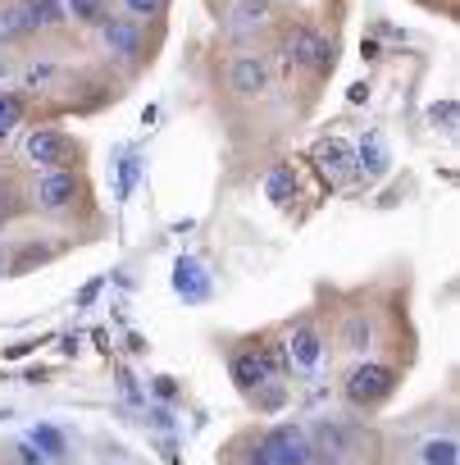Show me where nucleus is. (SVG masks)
I'll list each match as a JSON object with an SVG mask.
<instances>
[{
	"label": "nucleus",
	"mask_w": 460,
	"mask_h": 465,
	"mask_svg": "<svg viewBox=\"0 0 460 465\" xmlns=\"http://www.w3.org/2000/svg\"><path fill=\"white\" fill-rule=\"evenodd\" d=\"M0 74H5V64H0Z\"/></svg>",
	"instance_id": "c85d7f7f"
},
{
	"label": "nucleus",
	"mask_w": 460,
	"mask_h": 465,
	"mask_svg": "<svg viewBox=\"0 0 460 465\" xmlns=\"http://www.w3.org/2000/svg\"><path fill=\"white\" fill-rule=\"evenodd\" d=\"M256 351H260V361H265L269 379H283V374L292 370V365H288V351H283V342H260Z\"/></svg>",
	"instance_id": "aec40b11"
},
{
	"label": "nucleus",
	"mask_w": 460,
	"mask_h": 465,
	"mask_svg": "<svg viewBox=\"0 0 460 465\" xmlns=\"http://www.w3.org/2000/svg\"><path fill=\"white\" fill-rule=\"evenodd\" d=\"M64 15H73V19H83V24H105V19H110V5H105V0H69Z\"/></svg>",
	"instance_id": "6ab92c4d"
},
{
	"label": "nucleus",
	"mask_w": 460,
	"mask_h": 465,
	"mask_svg": "<svg viewBox=\"0 0 460 465\" xmlns=\"http://www.w3.org/2000/svg\"><path fill=\"white\" fill-rule=\"evenodd\" d=\"M19 10L28 19V33H46V28H60L69 19L64 0H19Z\"/></svg>",
	"instance_id": "ddd939ff"
},
{
	"label": "nucleus",
	"mask_w": 460,
	"mask_h": 465,
	"mask_svg": "<svg viewBox=\"0 0 460 465\" xmlns=\"http://www.w3.org/2000/svg\"><path fill=\"white\" fill-rule=\"evenodd\" d=\"M19 214V192L5 183V178H0V223H10Z\"/></svg>",
	"instance_id": "5701e85b"
},
{
	"label": "nucleus",
	"mask_w": 460,
	"mask_h": 465,
	"mask_svg": "<svg viewBox=\"0 0 460 465\" xmlns=\"http://www.w3.org/2000/svg\"><path fill=\"white\" fill-rule=\"evenodd\" d=\"M419 465H460L455 438H428V442L419 447Z\"/></svg>",
	"instance_id": "a211bd4d"
},
{
	"label": "nucleus",
	"mask_w": 460,
	"mask_h": 465,
	"mask_svg": "<svg viewBox=\"0 0 460 465\" xmlns=\"http://www.w3.org/2000/svg\"><path fill=\"white\" fill-rule=\"evenodd\" d=\"M78 192H83V183H78L73 169H46V173L37 178V187H33V201H37V210H46V214H64V210L78 201Z\"/></svg>",
	"instance_id": "20e7f679"
},
{
	"label": "nucleus",
	"mask_w": 460,
	"mask_h": 465,
	"mask_svg": "<svg viewBox=\"0 0 460 465\" xmlns=\"http://www.w3.org/2000/svg\"><path fill=\"white\" fill-rule=\"evenodd\" d=\"M101 37H105V51L119 55V60H137L142 55V28H137V19H105L101 24Z\"/></svg>",
	"instance_id": "9d476101"
},
{
	"label": "nucleus",
	"mask_w": 460,
	"mask_h": 465,
	"mask_svg": "<svg viewBox=\"0 0 460 465\" xmlns=\"http://www.w3.org/2000/svg\"><path fill=\"white\" fill-rule=\"evenodd\" d=\"M315 164H319L328 178H347V173H356V151H351L342 137H328V142L315 146Z\"/></svg>",
	"instance_id": "9b49d317"
},
{
	"label": "nucleus",
	"mask_w": 460,
	"mask_h": 465,
	"mask_svg": "<svg viewBox=\"0 0 460 465\" xmlns=\"http://www.w3.org/2000/svg\"><path fill=\"white\" fill-rule=\"evenodd\" d=\"M396 388H401L396 365H378V361H365V365H356V370L342 379V397H347L356 411H378Z\"/></svg>",
	"instance_id": "f03ea898"
},
{
	"label": "nucleus",
	"mask_w": 460,
	"mask_h": 465,
	"mask_svg": "<svg viewBox=\"0 0 460 465\" xmlns=\"http://www.w3.org/2000/svg\"><path fill=\"white\" fill-rule=\"evenodd\" d=\"M228 87H233L238 96H260V92L269 87V69H265V60H256V55H238L233 64H228Z\"/></svg>",
	"instance_id": "1a4fd4ad"
},
{
	"label": "nucleus",
	"mask_w": 460,
	"mask_h": 465,
	"mask_svg": "<svg viewBox=\"0 0 460 465\" xmlns=\"http://www.w3.org/2000/svg\"><path fill=\"white\" fill-rule=\"evenodd\" d=\"M247 401H251L256 411L274 415V411H283V406H288V383H283V379H269V383H265V388H256Z\"/></svg>",
	"instance_id": "f3484780"
},
{
	"label": "nucleus",
	"mask_w": 460,
	"mask_h": 465,
	"mask_svg": "<svg viewBox=\"0 0 460 465\" xmlns=\"http://www.w3.org/2000/svg\"><path fill=\"white\" fill-rule=\"evenodd\" d=\"M173 288L182 292V302H196V306L210 302V274H205L196 261H187V256L173 265Z\"/></svg>",
	"instance_id": "f8f14e48"
},
{
	"label": "nucleus",
	"mask_w": 460,
	"mask_h": 465,
	"mask_svg": "<svg viewBox=\"0 0 460 465\" xmlns=\"http://www.w3.org/2000/svg\"><path fill=\"white\" fill-rule=\"evenodd\" d=\"M33 447H37L42 456H64V433L51 429V424H37V429H33Z\"/></svg>",
	"instance_id": "412c9836"
},
{
	"label": "nucleus",
	"mask_w": 460,
	"mask_h": 465,
	"mask_svg": "<svg viewBox=\"0 0 460 465\" xmlns=\"http://www.w3.org/2000/svg\"><path fill=\"white\" fill-rule=\"evenodd\" d=\"M338 342H342L347 351H369V347H374V324H369L365 315H347Z\"/></svg>",
	"instance_id": "dca6fc26"
},
{
	"label": "nucleus",
	"mask_w": 460,
	"mask_h": 465,
	"mask_svg": "<svg viewBox=\"0 0 460 465\" xmlns=\"http://www.w3.org/2000/svg\"><path fill=\"white\" fill-rule=\"evenodd\" d=\"M283 55H288V64L310 69V74L333 69V42H324V37L310 33V28H292V33L283 37Z\"/></svg>",
	"instance_id": "7ed1b4c3"
},
{
	"label": "nucleus",
	"mask_w": 460,
	"mask_h": 465,
	"mask_svg": "<svg viewBox=\"0 0 460 465\" xmlns=\"http://www.w3.org/2000/svg\"><path fill=\"white\" fill-rule=\"evenodd\" d=\"M24 151H28V160L42 164V169H69V164H73V142H69L64 133H55V128L33 133Z\"/></svg>",
	"instance_id": "0eeeda50"
},
{
	"label": "nucleus",
	"mask_w": 460,
	"mask_h": 465,
	"mask_svg": "<svg viewBox=\"0 0 460 465\" xmlns=\"http://www.w3.org/2000/svg\"><path fill=\"white\" fill-rule=\"evenodd\" d=\"M123 10H128V15H137V19H151V15H160V10H164V0H123Z\"/></svg>",
	"instance_id": "b1692460"
},
{
	"label": "nucleus",
	"mask_w": 460,
	"mask_h": 465,
	"mask_svg": "<svg viewBox=\"0 0 460 465\" xmlns=\"http://www.w3.org/2000/svg\"><path fill=\"white\" fill-rule=\"evenodd\" d=\"M433 119H446V124H442V128H451V119H455V105H442V110H437V105H433Z\"/></svg>",
	"instance_id": "cd10ccee"
},
{
	"label": "nucleus",
	"mask_w": 460,
	"mask_h": 465,
	"mask_svg": "<svg viewBox=\"0 0 460 465\" xmlns=\"http://www.w3.org/2000/svg\"><path fill=\"white\" fill-rule=\"evenodd\" d=\"M283 351H288V365H297L301 374H315V370L324 365V333H319L315 324H297V329L288 333Z\"/></svg>",
	"instance_id": "423d86ee"
},
{
	"label": "nucleus",
	"mask_w": 460,
	"mask_h": 465,
	"mask_svg": "<svg viewBox=\"0 0 460 465\" xmlns=\"http://www.w3.org/2000/svg\"><path fill=\"white\" fill-rule=\"evenodd\" d=\"M387 146H383V137L378 133H369L360 146H356V173H365V178H383L387 173Z\"/></svg>",
	"instance_id": "4468645a"
},
{
	"label": "nucleus",
	"mask_w": 460,
	"mask_h": 465,
	"mask_svg": "<svg viewBox=\"0 0 460 465\" xmlns=\"http://www.w3.org/2000/svg\"><path fill=\"white\" fill-rule=\"evenodd\" d=\"M242 465H319L306 424H274L260 438L247 442V451H238Z\"/></svg>",
	"instance_id": "f257e3e1"
},
{
	"label": "nucleus",
	"mask_w": 460,
	"mask_h": 465,
	"mask_svg": "<svg viewBox=\"0 0 460 465\" xmlns=\"http://www.w3.org/2000/svg\"><path fill=\"white\" fill-rule=\"evenodd\" d=\"M137 183V155H123V169H119V196H128Z\"/></svg>",
	"instance_id": "393cba45"
},
{
	"label": "nucleus",
	"mask_w": 460,
	"mask_h": 465,
	"mask_svg": "<svg viewBox=\"0 0 460 465\" xmlns=\"http://www.w3.org/2000/svg\"><path fill=\"white\" fill-rule=\"evenodd\" d=\"M265 196L279 201V205H288V201L297 196V173H292V164H274V169L265 173Z\"/></svg>",
	"instance_id": "2eb2a0df"
},
{
	"label": "nucleus",
	"mask_w": 460,
	"mask_h": 465,
	"mask_svg": "<svg viewBox=\"0 0 460 465\" xmlns=\"http://www.w3.org/2000/svg\"><path fill=\"white\" fill-rule=\"evenodd\" d=\"M19 119H24V101L19 96H0V137H10Z\"/></svg>",
	"instance_id": "4be33fe9"
},
{
	"label": "nucleus",
	"mask_w": 460,
	"mask_h": 465,
	"mask_svg": "<svg viewBox=\"0 0 460 465\" xmlns=\"http://www.w3.org/2000/svg\"><path fill=\"white\" fill-rule=\"evenodd\" d=\"M15 451H19V465H46V456H42L33 442H19Z\"/></svg>",
	"instance_id": "a878e982"
},
{
	"label": "nucleus",
	"mask_w": 460,
	"mask_h": 465,
	"mask_svg": "<svg viewBox=\"0 0 460 465\" xmlns=\"http://www.w3.org/2000/svg\"><path fill=\"white\" fill-rule=\"evenodd\" d=\"M96 292H101V279H92V283L83 288V297H78V302H83V306H92V302H96Z\"/></svg>",
	"instance_id": "bb28decb"
},
{
	"label": "nucleus",
	"mask_w": 460,
	"mask_h": 465,
	"mask_svg": "<svg viewBox=\"0 0 460 465\" xmlns=\"http://www.w3.org/2000/svg\"><path fill=\"white\" fill-rule=\"evenodd\" d=\"M228 379L238 383V392H256V388H265L269 383V370H265V361H260V351L256 347H242V351H233L228 356Z\"/></svg>",
	"instance_id": "6e6552de"
},
{
	"label": "nucleus",
	"mask_w": 460,
	"mask_h": 465,
	"mask_svg": "<svg viewBox=\"0 0 460 465\" xmlns=\"http://www.w3.org/2000/svg\"><path fill=\"white\" fill-rule=\"evenodd\" d=\"M269 24H274V0H238L223 28H228V37H233L238 46H247V42H256Z\"/></svg>",
	"instance_id": "39448f33"
}]
</instances>
